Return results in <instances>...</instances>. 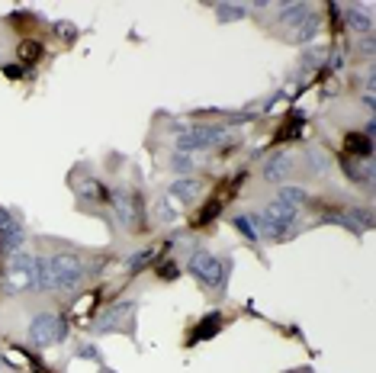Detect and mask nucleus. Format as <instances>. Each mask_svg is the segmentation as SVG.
I'll return each mask as SVG.
<instances>
[{
  "instance_id": "obj_26",
  "label": "nucleus",
  "mask_w": 376,
  "mask_h": 373,
  "mask_svg": "<svg viewBox=\"0 0 376 373\" xmlns=\"http://www.w3.org/2000/svg\"><path fill=\"white\" fill-rule=\"evenodd\" d=\"M148 261H155V248H145V251L132 254V258H129V271H139V267H145Z\"/></svg>"
},
{
  "instance_id": "obj_6",
  "label": "nucleus",
  "mask_w": 376,
  "mask_h": 373,
  "mask_svg": "<svg viewBox=\"0 0 376 373\" xmlns=\"http://www.w3.org/2000/svg\"><path fill=\"white\" fill-rule=\"evenodd\" d=\"M228 142V132L226 126H190L184 135H177V151L180 155H193V151H206V149H216Z\"/></svg>"
},
{
  "instance_id": "obj_18",
  "label": "nucleus",
  "mask_w": 376,
  "mask_h": 373,
  "mask_svg": "<svg viewBox=\"0 0 376 373\" xmlns=\"http://www.w3.org/2000/svg\"><path fill=\"white\" fill-rule=\"evenodd\" d=\"M344 23H348L354 32H364V36H370V32H373V19H370L364 10L344 7Z\"/></svg>"
},
{
  "instance_id": "obj_25",
  "label": "nucleus",
  "mask_w": 376,
  "mask_h": 373,
  "mask_svg": "<svg viewBox=\"0 0 376 373\" xmlns=\"http://www.w3.org/2000/svg\"><path fill=\"white\" fill-rule=\"evenodd\" d=\"M170 171H177L180 178H184V174H190V171H197V161H193V155H180V151H174V155H170Z\"/></svg>"
},
{
  "instance_id": "obj_12",
  "label": "nucleus",
  "mask_w": 376,
  "mask_h": 373,
  "mask_svg": "<svg viewBox=\"0 0 376 373\" xmlns=\"http://www.w3.org/2000/svg\"><path fill=\"white\" fill-rule=\"evenodd\" d=\"M264 213L270 216L277 225H283L286 232H290L293 225H296V219H299V209H296V206H290V203H283V200H273V203L267 206Z\"/></svg>"
},
{
  "instance_id": "obj_10",
  "label": "nucleus",
  "mask_w": 376,
  "mask_h": 373,
  "mask_svg": "<svg viewBox=\"0 0 376 373\" xmlns=\"http://www.w3.org/2000/svg\"><path fill=\"white\" fill-rule=\"evenodd\" d=\"M302 164H306V171H309L312 178H321L331 168V155L325 149H319V145H309V149L302 151Z\"/></svg>"
},
{
  "instance_id": "obj_9",
  "label": "nucleus",
  "mask_w": 376,
  "mask_h": 373,
  "mask_svg": "<svg viewBox=\"0 0 376 373\" xmlns=\"http://www.w3.org/2000/svg\"><path fill=\"white\" fill-rule=\"evenodd\" d=\"M23 245H26V225H23V219L17 216L10 225L0 229V251L17 254V251H23Z\"/></svg>"
},
{
  "instance_id": "obj_3",
  "label": "nucleus",
  "mask_w": 376,
  "mask_h": 373,
  "mask_svg": "<svg viewBox=\"0 0 376 373\" xmlns=\"http://www.w3.org/2000/svg\"><path fill=\"white\" fill-rule=\"evenodd\" d=\"M0 287H3L7 296L32 293V289H36V254H29V251L10 254L7 271L0 274Z\"/></svg>"
},
{
  "instance_id": "obj_19",
  "label": "nucleus",
  "mask_w": 376,
  "mask_h": 373,
  "mask_svg": "<svg viewBox=\"0 0 376 373\" xmlns=\"http://www.w3.org/2000/svg\"><path fill=\"white\" fill-rule=\"evenodd\" d=\"M348 151L354 155V158H370V155H373V139L360 135V132H350L348 135Z\"/></svg>"
},
{
  "instance_id": "obj_31",
  "label": "nucleus",
  "mask_w": 376,
  "mask_h": 373,
  "mask_svg": "<svg viewBox=\"0 0 376 373\" xmlns=\"http://www.w3.org/2000/svg\"><path fill=\"white\" fill-rule=\"evenodd\" d=\"M39 52H42V46H39L36 39H32V42H29V46H26V48H23V55H26V58H36V55H39Z\"/></svg>"
},
{
  "instance_id": "obj_27",
  "label": "nucleus",
  "mask_w": 376,
  "mask_h": 373,
  "mask_svg": "<svg viewBox=\"0 0 376 373\" xmlns=\"http://www.w3.org/2000/svg\"><path fill=\"white\" fill-rule=\"evenodd\" d=\"M52 29H55V32L65 39V42H75V39H77V26H71V23H65V19L52 23Z\"/></svg>"
},
{
  "instance_id": "obj_8",
  "label": "nucleus",
  "mask_w": 376,
  "mask_h": 373,
  "mask_svg": "<svg viewBox=\"0 0 376 373\" xmlns=\"http://www.w3.org/2000/svg\"><path fill=\"white\" fill-rule=\"evenodd\" d=\"M293 171H296V158H293L286 149L280 151H273L270 158L264 161V168H261V178L267 180V184H286V178H290Z\"/></svg>"
},
{
  "instance_id": "obj_16",
  "label": "nucleus",
  "mask_w": 376,
  "mask_h": 373,
  "mask_svg": "<svg viewBox=\"0 0 376 373\" xmlns=\"http://www.w3.org/2000/svg\"><path fill=\"white\" fill-rule=\"evenodd\" d=\"M77 196H81V200H97V203H110V190L97 178L81 180V184H77Z\"/></svg>"
},
{
  "instance_id": "obj_29",
  "label": "nucleus",
  "mask_w": 376,
  "mask_h": 373,
  "mask_svg": "<svg viewBox=\"0 0 376 373\" xmlns=\"http://www.w3.org/2000/svg\"><path fill=\"white\" fill-rule=\"evenodd\" d=\"M219 209H222V203H219V200H212V203H209L206 209H203V213H199V219H197V222H199V225L212 222V219H216V216H219Z\"/></svg>"
},
{
  "instance_id": "obj_5",
  "label": "nucleus",
  "mask_w": 376,
  "mask_h": 373,
  "mask_svg": "<svg viewBox=\"0 0 376 373\" xmlns=\"http://www.w3.org/2000/svg\"><path fill=\"white\" fill-rule=\"evenodd\" d=\"M135 312H139V303L135 299H126V303H113L110 309L97 312L94 322H90V332L97 335H113V332H135Z\"/></svg>"
},
{
  "instance_id": "obj_30",
  "label": "nucleus",
  "mask_w": 376,
  "mask_h": 373,
  "mask_svg": "<svg viewBox=\"0 0 376 373\" xmlns=\"http://www.w3.org/2000/svg\"><path fill=\"white\" fill-rule=\"evenodd\" d=\"M161 277L164 280H177L180 274H177V264H161Z\"/></svg>"
},
{
  "instance_id": "obj_22",
  "label": "nucleus",
  "mask_w": 376,
  "mask_h": 373,
  "mask_svg": "<svg viewBox=\"0 0 376 373\" xmlns=\"http://www.w3.org/2000/svg\"><path fill=\"white\" fill-rule=\"evenodd\" d=\"M277 200H283V203H290V206H296L299 209L306 200H309V193L302 190V186H290V184H283L280 190H277Z\"/></svg>"
},
{
  "instance_id": "obj_13",
  "label": "nucleus",
  "mask_w": 376,
  "mask_h": 373,
  "mask_svg": "<svg viewBox=\"0 0 376 373\" xmlns=\"http://www.w3.org/2000/svg\"><path fill=\"white\" fill-rule=\"evenodd\" d=\"M168 196H170V200H180V203H193V200L199 196V180H193V178H177V180H170Z\"/></svg>"
},
{
  "instance_id": "obj_1",
  "label": "nucleus",
  "mask_w": 376,
  "mask_h": 373,
  "mask_svg": "<svg viewBox=\"0 0 376 373\" xmlns=\"http://www.w3.org/2000/svg\"><path fill=\"white\" fill-rule=\"evenodd\" d=\"M48 267H52V293H75L90 277V264L84 261L81 251L48 254Z\"/></svg>"
},
{
  "instance_id": "obj_4",
  "label": "nucleus",
  "mask_w": 376,
  "mask_h": 373,
  "mask_svg": "<svg viewBox=\"0 0 376 373\" xmlns=\"http://www.w3.org/2000/svg\"><path fill=\"white\" fill-rule=\"evenodd\" d=\"M187 271L209 289H226L228 287V261H222L219 254L209 248H193L187 258Z\"/></svg>"
},
{
  "instance_id": "obj_21",
  "label": "nucleus",
  "mask_w": 376,
  "mask_h": 373,
  "mask_svg": "<svg viewBox=\"0 0 376 373\" xmlns=\"http://www.w3.org/2000/svg\"><path fill=\"white\" fill-rule=\"evenodd\" d=\"M216 17L219 23H235V19L248 17V7L245 3H216Z\"/></svg>"
},
{
  "instance_id": "obj_23",
  "label": "nucleus",
  "mask_w": 376,
  "mask_h": 373,
  "mask_svg": "<svg viewBox=\"0 0 376 373\" xmlns=\"http://www.w3.org/2000/svg\"><path fill=\"white\" fill-rule=\"evenodd\" d=\"M232 225H235L238 232L245 235V238H248V242H251V245H261V235H257V225H254V219H251V216H245V213H241V216H235V219H232Z\"/></svg>"
},
{
  "instance_id": "obj_11",
  "label": "nucleus",
  "mask_w": 376,
  "mask_h": 373,
  "mask_svg": "<svg viewBox=\"0 0 376 373\" xmlns=\"http://www.w3.org/2000/svg\"><path fill=\"white\" fill-rule=\"evenodd\" d=\"M309 13H312L309 3H280V7H277V23L286 29H296Z\"/></svg>"
},
{
  "instance_id": "obj_17",
  "label": "nucleus",
  "mask_w": 376,
  "mask_h": 373,
  "mask_svg": "<svg viewBox=\"0 0 376 373\" xmlns=\"http://www.w3.org/2000/svg\"><path fill=\"white\" fill-rule=\"evenodd\" d=\"M341 164H344V174H348V180H354V184H373V168H370V164H360L357 158H354V161L344 158Z\"/></svg>"
},
{
  "instance_id": "obj_24",
  "label": "nucleus",
  "mask_w": 376,
  "mask_h": 373,
  "mask_svg": "<svg viewBox=\"0 0 376 373\" xmlns=\"http://www.w3.org/2000/svg\"><path fill=\"white\" fill-rule=\"evenodd\" d=\"M155 219L164 225H170L174 219H177V209H174V203H170V196H158L155 200Z\"/></svg>"
},
{
  "instance_id": "obj_2",
  "label": "nucleus",
  "mask_w": 376,
  "mask_h": 373,
  "mask_svg": "<svg viewBox=\"0 0 376 373\" xmlns=\"http://www.w3.org/2000/svg\"><path fill=\"white\" fill-rule=\"evenodd\" d=\"M26 338L32 347H52V345H61L68 338V318L52 312V309H39L32 312L26 325Z\"/></svg>"
},
{
  "instance_id": "obj_14",
  "label": "nucleus",
  "mask_w": 376,
  "mask_h": 373,
  "mask_svg": "<svg viewBox=\"0 0 376 373\" xmlns=\"http://www.w3.org/2000/svg\"><path fill=\"white\" fill-rule=\"evenodd\" d=\"M251 219H254V225H257V235L267 238V242H280V238H286V229L273 222L267 213H257V216H251Z\"/></svg>"
},
{
  "instance_id": "obj_15",
  "label": "nucleus",
  "mask_w": 376,
  "mask_h": 373,
  "mask_svg": "<svg viewBox=\"0 0 376 373\" xmlns=\"http://www.w3.org/2000/svg\"><path fill=\"white\" fill-rule=\"evenodd\" d=\"M319 26H321V19L315 17V13H309V17L302 19L296 29H290V36H293V42H299V46H309L312 39H315V32H319Z\"/></svg>"
},
{
  "instance_id": "obj_20",
  "label": "nucleus",
  "mask_w": 376,
  "mask_h": 373,
  "mask_svg": "<svg viewBox=\"0 0 376 373\" xmlns=\"http://www.w3.org/2000/svg\"><path fill=\"white\" fill-rule=\"evenodd\" d=\"M219 325H222V312H209V316L199 318V328H197V335H193V341H206V338H212L219 332Z\"/></svg>"
},
{
  "instance_id": "obj_28",
  "label": "nucleus",
  "mask_w": 376,
  "mask_h": 373,
  "mask_svg": "<svg viewBox=\"0 0 376 373\" xmlns=\"http://www.w3.org/2000/svg\"><path fill=\"white\" fill-rule=\"evenodd\" d=\"M77 357H81V361H97V364H103V354H100V347L97 345H81L77 347Z\"/></svg>"
},
{
  "instance_id": "obj_7",
  "label": "nucleus",
  "mask_w": 376,
  "mask_h": 373,
  "mask_svg": "<svg viewBox=\"0 0 376 373\" xmlns=\"http://www.w3.org/2000/svg\"><path fill=\"white\" fill-rule=\"evenodd\" d=\"M110 206H113V213H116V222L123 225L126 232H129V229H139V222L145 219L141 193H132V190H126V186L110 190Z\"/></svg>"
}]
</instances>
